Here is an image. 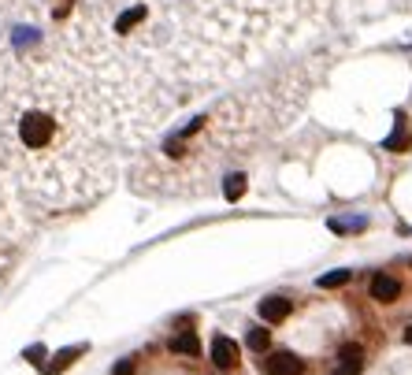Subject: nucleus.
Here are the masks:
<instances>
[{"label":"nucleus","mask_w":412,"mask_h":375,"mask_svg":"<svg viewBox=\"0 0 412 375\" xmlns=\"http://www.w3.org/2000/svg\"><path fill=\"white\" fill-rule=\"evenodd\" d=\"M294 63L264 75L249 89H231L205 112L163 130L126 168L130 190L141 197H201L231 175L234 157L253 152L290 112H297L312 82H297Z\"/></svg>","instance_id":"f257e3e1"},{"label":"nucleus","mask_w":412,"mask_h":375,"mask_svg":"<svg viewBox=\"0 0 412 375\" xmlns=\"http://www.w3.org/2000/svg\"><path fill=\"white\" fill-rule=\"evenodd\" d=\"M260 368H264V375H301L305 372V361L290 350H275L260 361Z\"/></svg>","instance_id":"f03ea898"},{"label":"nucleus","mask_w":412,"mask_h":375,"mask_svg":"<svg viewBox=\"0 0 412 375\" xmlns=\"http://www.w3.org/2000/svg\"><path fill=\"white\" fill-rule=\"evenodd\" d=\"M15 268H19V242L0 231V294H4V286L12 282Z\"/></svg>","instance_id":"7ed1b4c3"},{"label":"nucleus","mask_w":412,"mask_h":375,"mask_svg":"<svg viewBox=\"0 0 412 375\" xmlns=\"http://www.w3.org/2000/svg\"><path fill=\"white\" fill-rule=\"evenodd\" d=\"M256 312H260L264 323H282V319L294 312V301L282 297V294H271V297H264V301H260V308H256Z\"/></svg>","instance_id":"20e7f679"},{"label":"nucleus","mask_w":412,"mask_h":375,"mask_svg":"<svg viewBox=\"0 0 412 375\" xmlns=\"http://www.w3.org/2000/svg\"><path fill=\"white\" fill-rule=\"evenodd\" d=\"M212 364L219 372H231L234 364H238V342L234 338H227V334H216L212 338Z\"/></svg>","instance_id":"39448f33"},{"label":"nucleus","mask_w":412,"mask_h":375,"mask_svg":"<svg viewBox=\"0 0 412 375\" xmlns=\"http://www.w3.org/2000/svg\"><path fill=\"white\" fill-rule=\"evenodd\" d=\"M360 372H364V353H360V345H342L334 375H360Z\"/></svg>","instance_id":"423d86ee"},{"label":"nucleus","mask_w":412,"mask_h":375,"mask_svg":"<svg viewBox=\"0 0 412 375\" xmlns=\"http://www.w3.org/2000/svg\"><path fill=\"white\" fill-rule=\"evenodd\" d=\"M371 297L382 301V305H390V301L401 297V282L393 275H371Z\"/></svg>","instance_id":"0eeeda50"},{"label":"nucleus","mask_w":412,"mask_h":375,"mask_svg":"<svg viewBox=\"0 0 412 375\" xmlns=\"http://www.w3.org/2000/svg\"><path fill=\"white\" fill-rule=\"evenodd\" d=\"M382 149H390V152H409L412 149V130H409L405 115H398V126H393V134L382 141Z\"/></svg>","instance_id":"6e6552de"},{"label":"nucleus","mask_w":412,"mask_h":375,"mask_svg":"<svg viewBox=\"0 0 412 375\" xmlns=\"http://www.w3.org/2000/svg\"><path fill=\"white\" fill-rule=\"evenodd\" d=\"M168 350L179 353V356H197V353H201V342H197L194 331H182V334H175V338L168 342Z\"/></svg>","instance_id":"1a4fd4ad"},{"label":"nucleus","mask_w":412,"mask_h":375,"mask_svg":"<svg viewBox=\"0 0 412 375\" xmlns=\"http://www.w3.org/2000/svg\"><path fill=\"white\" fill-rule=\"evenodd\" d=\"M219 194H223L227 201H242L245 197V175L242 171H231V175L219 182Z\"/></svg>","instance_id":"9d476101"},{"label":"nucleus","mask_w":412,"mask_h":375,"mask_svg":"<svg viewBox=\"0 0 412 375\" xmlns=\"http://www.w3.org/2000/svg\"><path fill=\"white\" fill-rule=\"evenodd\" d=\"M345 282H353V268L327 271V275H319V279H316V286H319V290H338V286H345Z\"/></svg>","instance_id":"9b49d317"},{"label":"nucleus","mask_w":412,"mask_h":375,"mask_svg":"<svg viewBox=\"0 0 412 375\" xmlns=\"http://www.w3.org/2000/svg\"><path fill=\"white\" fill-rule=\"evenodd\" d=\"M271 345V334H268V327H253L249 331V350H256V353H264Z\"/></svg>","instance_id":"f8f14e48"},{"label":"nucleus","mask_w":412,"mask_h":375,"mask_svg":"<svg viewBox=\"0 0 412 375\" xmlns=\"http://www.w3.org/2000/svg\"><path fill=\"white\" fill-rule=\"evenodd\" d=\"M78 353H82V345H75V350H63V353H56L60 361H52V364H49V368H45V372H52V375H56V372H63V368H67V364L75 361Z\"/></svg>","instance_id":"ddd939ff"},{"label":"nucleus","mask_w":412,"mask_h":375,"mask_svg":"<svg viewBox=\"0 0 412 375\" xmlns=\"http://www.w3.org/2000/svg\"><path fill=\"white\" fill-rule=\"evenodd\" d=\"M334 231H360V227H368V219H331Z\"/></svg>","instance_id":"4468645a"},{"label":"nucleus","mask_w":412,"mask_h":375,"mask_svg":"<svg viewBox=\"0 0 412 375\" xmlns=\"http://www.w3.org/2000/svg\"><path fill=\"white\" fill-rule=\"evenodd\" d=\"M130 372H134V364H130V361H123V364L115 368V375H130Z\"/></svg>","instance_id":"2eb2a0df"},{"label":"nucleus","mask_w":412,"mask_h":375,"mask_svg":"<svg viewBox=\"0 0 412 375\" xmlns=\"http://www.w3.org/2000/svg\"><path fill=\"white\" fill-rule=\"evenodd\" d=\"M405 342L412 345V323H409V331H405Z\"/></svg>","instance_id":"dca6fc26"}]
</instances>
